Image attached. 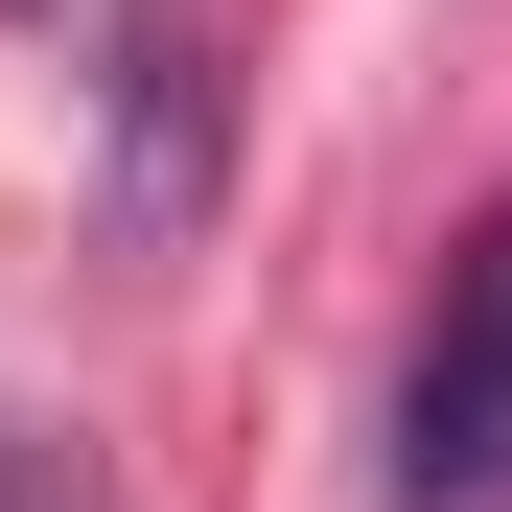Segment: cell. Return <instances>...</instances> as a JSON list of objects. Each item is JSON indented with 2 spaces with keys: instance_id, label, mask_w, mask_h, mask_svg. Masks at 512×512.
I'll list each match as a JSON object with an SVG mask.
<instances>
[{
  "instance_id": "obj_1",
  "label": "cell",
  "mask_w": 512,
  "mask_h": 512,
  "mask_svg": "<svg viewBox=\"0 0 512 512\" xmlns=\"http://www.w3.org/2000/svg\"><path fill=\"white\" fill-rule=\"evenodd\" d=\"M373 489H396V512H489V489H512V210H489V233L443 256V303H419Z\"/></svg>"
},
{
  "instance_id": "obj_2",
  "label": "cell",
  "mask_w": 512,
  "mask_h": 512,
  "mask_svg": "<svg viewBox=\"0 0 512 512\" xmlns=\"http://www.w3.org/2000/svg\"><path fill=\"white\" fill-rule=\"evenodd\" d=\"M117 117H140V210H187V140H210V47L163 24V0L117 24Z\"/></svg>"
}]
</instances>
